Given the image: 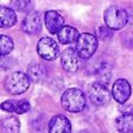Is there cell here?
Listing matches in <instances>:
<instances>
[{"label": "cell", "mask_w": 133, "mask_h": 133, "mask_svg": "<svg viewBox=\"0 0 133 133\" xmlns=\"http://www.w3.org/2000/svg\"><path fill=\"white\" fill-rule=\"evenodd\" d=\"M61 104H62L63 109L69 112H81L84 110L85 105H87L85 95L78 88H70L62 94Z\"/></svg>", "instance_id": "6da1fadb"}, {"label": "cell", "mask_w": 133, "mask_h": 133, "mask_svg": "<svg viewBox=\"0 0 133 133\" xmlns=\"http://www.w3.org/2000/svg\"><path fill=\"white\" fill-rule=\"evenodd\" d=\"M104 22L112 30H120L129 23V13L119 6H110L104 12Z\"/></svg>", "instance_id": "7a4b0ae2"}, {"label": "cell", "mask_w": 133, "mask_h": 133, "mask_svg": "<svg viewBox=\"0 0 133 133\" xmlns=\"http://www.w3.org/2000/svg\"><path fill=\"white\" fill-rule=\"evenodd\" d=\"M30 78L23 71H13L5 79V88L12 95H21L29 88Z\"/></svg>", "instance_id": "3957f363"}, {"label": "cell", "mask_w": 133, "mask_h": 133, "mask_svg": "<svg viewBox=\"0 0 133 133\" xmlns=\"http://www.w3.org/2000/svg\"><path fill=\"white\" fill-rule=\"evenodd\" d=\"M98 48V39L91 33H83L76 41V50L81 58L88 60L95 55Z\"/></svg>", "instance_id": "277c9868"}, {"label": "cell", "mask_w": 133, "mask_h": 133, "mask_svg": "<svg viewBox=\"0 0 133 133\" xmlns=\"http://www.w3.org/2000/svg\"><path fill=\"white\" fill-rule=\"evenodd\" d=\"M36 51L46 61H54L60 56V49L56 43L50 37H42L36 44Z\"/></svg>", "instance_id": "5b68a950"}, {"label": "cell", "mask_w": 133, "mask_h": 133, "mask_svg": "<svg viewBox=\"0 0 133 133\" xmlns=\"http://www.w3.org/2000/svg\"><path fill=\"white\" fill-rule=\"evenodd\" d=\"M111 96H112V92L109 91V89L106 88L105 84H102V83L97 82V83H94L90 87L89 98L96 105L104 106L106 104H109Z\"/></svg>", "instance_id": "8992f818"}, {"label": "cell", "mask_w": 133, "mask_h": 133, "mask_svg": "<svg viewBox=\"0 0 133 133\" xmlns=\"http://www.w3.org/2000/svg\"><path fill=\"white\" fill-rule=\"evenodd\" d=\"M132 94V88L129 81L125 78H119L115 81L112 85V97L117 103L125 104L130 99Z\"/></svg>", "instance_id": "52a82bcc"}, {"label": "cell", "mask_w": 133, "mask_h": 133, "mask_svg": "<svg viewBox=\"0 0 133 133\" xmlns=\"http://www.w3.org/2000/svg\"><path fill=\"white\" fill-rule=\"evenodd\" d=\"M42 21L39 13L29 12L22 21V30L28 35H35L41 30Z\"/></svg>", "instance_id": "ba28073f"}, {"label": "cell", "mask_w": 133, "mask_h": 133, "mask_svg": "<svg viewBox=\"0 0 133 133\" xmlns=\"http://www.w3.org/2000/svg\"><path fill=\"white\" fill-rule=\"evenodd\" d=\"M44 25L50 34H57L64 26V18L56 11H48L44 14Z\"/></svg>", "instance_id": "9c48e42d"}, {"label": "cell", "mask_w": 133, "mask_h": 133, "mask_svg": "<svg viewBox=\"0 0 133 133\" xmlns=\"http://www.w3.org/2000/svg\"><path fill=\"white\" fill-rule=\"evenodd\" d=\"M78 55L77 50L74 48H66L61 55V62H62V66L68 72H76L78 69Z\"/></svg>", "instance_id": "30bf717a"}, {"label": "cell", "mask_w": 133, "mask_h": 133, "mask_svg": "<svg viewBox=\"0 0 133 133\" xmlns=\"http://www.w3.org/2000/svg\"><path fill=\"white\" fill-rule=\"evenodd\" d=\"M49 132L50 133H70L71 124L65 116L56 115L49 122Z\"/></svg>", "instance_id": "8fae6325"}, {"label": "cell", "mask_w": 133, "mask_h": 133, "mask_svg": "<svg viewBox=\"0 0 133 133\" xmlns=\"http://www.w3.org/2000/svg\"><path fill=\"white\" fill-rule=\"evenodd\" d=\"M81 34H78V30L75 27L71 26H63L60 29V32L57 33V37L58 41L63 44H69V43H74L78 40Z\"/></svg>", "instance_id": "7c38bea8"}, {"label": "cell", "mask_w": 133, "mask_h": 133, "mask_svg": "<svg viewBox=\"0 0 133 133\" xmlns=\"http://www.w3.org/2000/svg\"><path fill=\"white\" fill-rule=\"evenodd\" d=\"M116 129L122 133H133V113L125 112L117 117Z\"/></svg>", "instance_id": "4fadbf2b"}, {"label": "cell", "mask_w": 133, "mask_h": 133, "mask_svg": "<svg viewBox=\"0 0 133 133\" xmlns=\"http://www.w3.org/2000/svg\"><path fill=\"white\" fill-rule=\"evenodd\" d=\"M16 23V14L13 8L6 6L0 7V27L9 28Z\"/></svg>", "instance_id": "5bb4252c"}, {"label": "cell", "mask_w": 133, "mask_h": 133, "mask_svg": "<svg viewBox=\"0 0 133 133\" xmlns=\"http://www.w3.org/2000/svg\"><path fill=\"white\" fill-rule=\"evenodd\" d=\"M112 66L110 64H108V63H104V64H101L98 69L96 70V74H95V76H96V79L97 82L102 83V84H105L108 85L109 83L111 82V79H112Z\"/></svg>", "instance_id": "9a60e30c"}, {"label": "cell", "mask_w": 133, "mask_h": 133, "mask_svg": "<svg viewBox=\"0 0 133 133\" xmlns=\"http://www.w3.org/2000/svg\"><path fill=\"white\" fill-rule=\"evenodd\" d=\"M0 127H1V132L16 133V132H20V122L14 116H8V117H5L1 120Z\"/></svg>", "instance_id": "2e32d148"}, {"label": "cell", "mask_w": 133, "mask_h": 133, "mask_svg": "<svg viewBox=\"0 0 133 133\" xmlns=\"http://www.w3.org/2000/svg\"><path fill=\"white\" fill-rule=\"evenodd\" d=\"M28 76H29L30 81L33 82H41L46 78L47 76V71L44 69V66H42L41 64H32L28 68Z\"/></svg>", "instance_id": "e0dca14e"}, {"label": "cell", "mask_w": 133, "mask_h": 133, "mask_svg": "<svg viewBox=\"0 0 133 133\" xmlns=\"http://www.w3.org/2000/svg\"><path fill=\"white\" fill-rule=\"evenodd\" d=\"M35 0H11V6L14 11L21 13H29L33 9Z\"/></svg>", "instance_id": "ac0fdd59"}, {"label": "cell", "mask_w": 133, "mask_h": 133, "mask_svg": "<svg viewBox=\"0 0 133 133\" xmlns=\"http://www.w3.org/2000/svg\"><path fill=\"white\" fill-rule=\"evenodd\" d=\"M14 48V42L9 36L6 35H1L0 36V54L1 56L9 55V53H12Z\"/></svg>", "instance_id": "d6986e66"}, {"label": "cell", "mask_w": 133, "mask_h": 133, "mask_svg": "<svg viewBox=\"0 0 133 133\" xmlns=\"http://www.w3.org/2000/svg\"><path fill=\"white\" fill-rule=\"evenodd\" d=\"M112 29L108 26H101V27L97 28L96 30V36L98 40L103 42H106V41H110L112 39Z\"/></svg>", "instance_id": "ffe728a7"}, {"label": "cell", "mask_w": 133, "mask_h": 133, "mask_svg": "<svg viewBox=\"0 0 133 133\" xmlns=\"http://www.w3.org/2000/svg\"><path fill=\"white\" fill-rule=\"evenodd\" d=\"M30 109V104L27 101H21L19 103H16V108H15V112L18 115H22V113L28 112Z\"/></svg>", "instance_id": "44dd1931"}, {"label": "cell", "mask_w": 133, "mask_h": 133, "mask_svg": "<svg viewBox=\"0 0 133 133\" xmlns=\"http://www.w3.org/2000/svg\"><path fill=\"white\" fill-rule=\"evenodd\" d=\"M15 108H16V102L13 101H6L1 104V109L4 111H8V112H15Z\"/></svg>", "instance_id": "7402d4cb"}]
</instances>
